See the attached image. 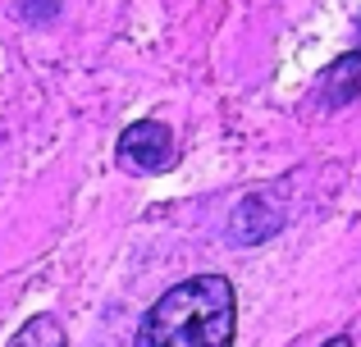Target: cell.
Masks as SVG:
<instances>
[{
	"mask_svg": "<svg viewBox=\"0 0 361 347\" xmlns=\"http://www.w3.org/2000/svg\"><path fill=\"white\" fill-rule=\"evenodd\" d=\"M119 165L133 174H165L178 160V142L160 119H137V124L123 128L119 137Z\"/></svg>",
	"mask_w": 361,
	"mask_h": 347,
	"instance_id": "cell-3",
	"label": "cell"
},
{
	"mask_svg": "<svg viewBox=\"0 0 361 347\" xmlns=\"http://www.w3.org/2000/svg\"><path fill=\"white\" fill-rule=\"evenodd\" d=\"M238 302L224 275H192L156 297L133 347H233Z\"/></svg>",
	"mask_w": 361,
	"mask_h": 347,
	"instance_id": "cell-1",
	"label": "cell"
},
{
	"mask_svg": "<svg viewBox=\"0 0 361 347\" xmlns=\"http://www.w3.org/2000/svg\"><path fill=\"white\" fill-rule=\"evenodd\" d=\"M283 224H288V187L283 183L252 187L229 215V242L233 247H261Z\"/></svg>",
	"mask_w": 361,
	"mask_h": 347,
	"instance_id": "cell-2",
	"label": "cell"
},
{
	"mask_svg": "<svg viewBox=\"0 0 361 347\" xmlns=\"http://www.w3.org/2000/svg\"><path fill=\"white\" fill-rule=\"evenodd\" d=\"M316 96H320L325 110H343V106H353V101H361V51L338 55V60L320 73Z\"/></svg>",
	"mask_w": 361,
	"mask_h": 347,
	"instance_id": "cell-4",
	"label": "cell"
},
{
	"mask_svg": "<svg viewBox=\"0 0 361 347\" xmlns=\"http://www.w3.org/2000/svg\"><path fill=\"white\" fill-rule=\"evenodd\" d=\"M60 5H64V0H18L14 14L18 18H32V23H51V18L60 14Z\"/></svg>",
	"mask_w": 361,
	"mask_h": 347,
	"instance_id": "cell-6",
	"label": "cell"
},
{
	"mask_svg": "<svg viewBox=\"0 0 361 347\" xmlns=\"http://www.w3.org/2000/svg\"><path fill=\"white\" fill-rule=\"evenodd\" d=\"M325 347H357V343H353V339H348V334H338V339H329Z\"/></svg>",
	"mask_w": 361,
	"mask_h": 347,
	"instance_id": "cell-7",
	"label": "cell"
},
{
	"mask_svg": "<svg viewBox=\"0 0 361 347\" xmlns=\"http://www.w3.org/2000/svg\"><path fill=\"white\" fill-rule=\"evenodd\" d=\"M9 347H69V339H64V324L55 320V315H32V320L9 339Z\"/></svg>",
	"mask_w": 361,
	"mask_h": 347,
	"instance_id": "cell-5",
	"label": "cell"
}]
</instances>
